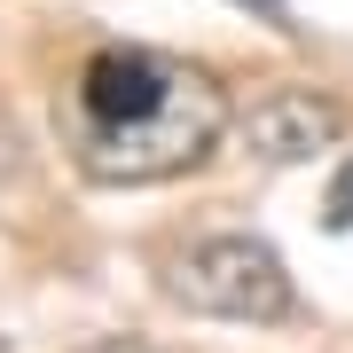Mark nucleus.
<instances>
[{
	"label": "nucleus",
	"instance_id": "obj_4",
	"mask_svg": "<svg viewBox=\"0 0 353 353\" xmlns=\"http://www.w3.org/2000/svg\"><path fill=\"white\" fill-rule=\"evenodd\" d=\"M228 8H243V16L267 24V32H290V8H283V0H228Z\"/></svg>",
	"mask_w": 353,
	"mask_h": 353
},
{
	"label": "nucleus",
	"instance_id": "obj_5",
	"mask_svg": "<svg viewBox=\"0 0 353 353\" xmlns=\"http://www.w3.org/2000/svg\"><path fill=\"white\" fill-rule=\"evenodd\" d=\"M322 228H353V165L338 173V196H330V212H322Z\"/></svg>",
	"mask_w": 353,
	"mask_h": 353
},
{
	"label": "nucleus",
	"instance_id": "obj_6",
	"mask_svg": "<svg viewBox=\"0 0 353 353\" xmlns=\"http://www.w3.org/2000/svg\"><path fill=\"white\" fill-rule=\"evenodd\" d=\"M87 353H157V345H141V338H102V345H87Z\"/></svg>",
	"mask_w": 353,
	"mask_h": 353
},
{
	"label": "nucleus",
	"instance_id": "obj_3",
	"mask_svg": "<svg viewBox=\"0 0 353 353\" xmlns=\"http://www.w3.org/2000/svg\"><path fill=\"white\" fill-rule=\"evenodd\" d=\"M236 134H243V150L259 165H306V157L345 141V110L330 94H314V87H283V94H259Z\"/></svg>",
	"mask_w": 353,
	"mask_h": 353
},
{
	"label": "nucleus",
	"instance_id": "obj_2",
	"mask_svg": "<svg viewBox=\"0 0 353 353\" xmlns=\"http://www.w3.org/2000/svg\"><path fill=\"white\" fill-rule=\"evenodd\" d=\"M165 299L181 314H204V322H290L299 314V283L283 275L275 243L259 236H196L165 259Z\"/></svg>",
	"mask_w": 353,
	"mask_h": 353
},
{
	"label": "nucleus",
	"instance_id": "obj_1",
	"mask_svg": "<svg viewBox=\"0 0 353 353\" xmlns=\"http://www.w3.org/2000/svg\"><path fill=\"white\" fill-rule=\"evenodd\" d=\"M79 165L102 189H150L196 173L228 134V94L204 63L157 48H94L79 63Z\"/></svg>",
	"mask_w": 353,
	"mask_h": 353
}]
</instances>
